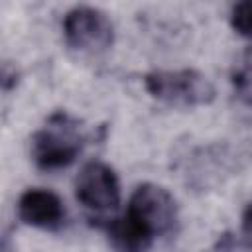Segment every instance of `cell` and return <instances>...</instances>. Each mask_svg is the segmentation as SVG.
I'll use <instances>...</instances> for the list:
<instances>
[{"label":"cell","mask_w":252,"mask_h":252,"mask_svg":"<svg viewBox=\"0 0 252 252\" xmlns=\"http://www.w3.org/2000/svg\"><path fill=\"white\" fill-rule=\"evenodd\" d=\"M177 224V203L173 195L156 183L134 189L124 217L106 220L108 238L120 250H146L156 236L173 232Z\"/></svg>","instance_id":"1"},{"label":"cell","mask_w":252,"mask_h":252,"mask_svg":"<svg viewBox=\"0 0 252 252\" xmlns=\"http://www.w3.org/2000/svg\"><path fill=\"white\" fill-rule=\"evenodd\" d=\"M85 142L87 134L81 122L69 112L57 110L47 118L45 126L33 134L32 158L39 169H61L79 158Z\"/></svg>","instance_id":"2"},{"label":"cell","mask_w":252,"mask_h":252,"mask_svg":"<svg viewBox=\"0 0 252 252\" xmlns=\"http://www.w3.org/2000/svg\"><path fill=\"white\" fill-rule=\"evenodd\" d=\"M144 87L154 98L181 108L203 106L215 100L213 83L197 69L152 71L144 77Z\"/></svg>","instance_id":"3"},{"label":"cell","mask_w":252,"mask_h":252,"mask_svg":"<svg viewBox=\"0 0 252 252\" xmlns=\"http://www.w3.org/2000/svg\"><path fill=\"white\" fill-rule=\"evenodd\" d=\"M75 195L79 203L93 213L94 220H110L120 205V181L116 171L104 161H89L79 171L75 181Z\"/></svg>","instance_id":"4"},{"label":"cell","mask_w":252,"mask_h":252,"mask_svg":"<svg viewBox=\"0 0 252 252\" xmlns=\"http://www.w3.org/2000/svg\"><path fill=\"white\" fill-rule=\"evenodd\" d=\"M63 37L73 51L94 55L112 45L114 26L104 12L91 6H77L63 18Z\"/></svg>","instance_id":"5"},{"label":"cell","mask_w":252,"mask_h":252,"mask_svg":"<svg viewBox=\"0 0 252 252\" xmlns=\"http://www.w3.org/2000/svg\"><path fill=\"white\" fill-rule=\"evenodd\" d=\"M18 217L28 226L57 230L65 222V205L57 193L41 187H32L26 189L18 199Z\"/></svg>","instance_id":"6"},{"label":"cell","mask_w":252,"mask_h":252,"mask_svg":"<svg viewBox=\"0 0 252 252\" xmlns=\"http://www.w3.org/2000/svg\"><path fill=\"white\" fill-rule=\"evenodd\" d=\"M230 24L238 35L252 39V0H236L230 12Z\"/></svg>","instance_id":"7"},{"label":"cell","mask_w":252,"mask_h":252,"mask_svg":"<svg viewBox=\"0 0 252 252\" xmlns=\"http://www.w3.org/2000/svg\"><path fill=\"white\" fill-rule=\"evenodd\" d=\"M242 234H244V238L252 244V203L244 209V213H242Z\"/></svg>","instance_id":"8"}]
</instances>
